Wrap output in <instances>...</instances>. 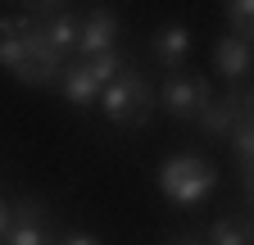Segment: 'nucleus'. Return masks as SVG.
I'll use <instances>...</instances> for the list:
<instances>
[{
  "label": "nucleus",
  "mask_w": 254,
  "mask_h": 245,
  "mask_svg": "<svg viewBox=\"0 0 254 245\" xmlns=\"http://www.w3.org/2000/svg\"><path fill=\"white\" fill-rule=\"evenodd\" d=\"M9 209H14V218H9V232L0 236V245H55L59 241L50 218H46V209L37 200H18Z\"/></svg>",
  "instance_id": "4"
},
{
  "label": "nucleus",
  "mask_w": 254,
  "mask_h": 245,
  "mask_svg": "<svg viewBox=\"0 0 254 245\" xmlns=\"http://www.w3.org/2000/svg\"><path fill=\"white\" fill-rule=\"evenodd\" d=\"M23 5H27V18L37 14V23H41V18H50V14L64 9V0H23Z\"/></svg>",
  "instance_id": "17"
},
{
  "label": "nucleus",
  "mask_w": 254,
  "mask_h": 245,
  "mask_svg": "<svg viewBox=\"0 0 254 245\" xmlns=\"http://www.w3.org/2000/svg\"><path fill=\"white\" fill-rule=\"evenodd\" d=\"M59 91H64V100L77 105V109H86V105L100 100V86H95V77H91L82 64H64V73H59Z\"/></svg>",
  "instance_id": "9"
},
{
  "label": "nucleus",
  "mask_w": 254,
  "mask_h": 245,
  "mask_svg": "<svg viewBox=\"0 0 254 245\" xmlns=\"http://www.w3.org/2000/svg\"><path fill=\"white\" fill-rule=\"evenodd\" d=\"M55 245H100L95 236H86V232H73V236H59Z\"/></svg>",
  "instance_id": "18"
},
{
  "label": "nucleus",
  "mask_w": 254,
  "mask_h": 245,
  "mask_svg": "<svg viewBox=\"0 0 254 245\" xmlns=\"http://www.w3.org/2000/svg\"><path fill=\"white\" fill-rule=\"evenodd\" d=\"M204 100H213L209 77H177V73H168V82H164V91H159V100H154V105H164L173 118L190 122V118L204 109Z\"/></svg>",
  "instance_id": "3"
},
{
  "label": "nucleus",
  "mask_w": 254,
  "mask_h": 245,
  "mask_svg": "<svg viewBox=\"0 0 254 245\" xmlns=\"http://www.w3.org/2000/svg\"><path fill=\"white\" fill-rule=\"evenodd\" d=\"M168 245H204V241H200V236H173Z\"/></svg>",
  "instance_id": "20"
},
{
  "label": "nucleus",
  "mask_w": 254,
  "mask_h": 245,
  "mask_svg": "<svg viewBox=\"0 0 254 245\" xmlns=\"http://www.w3.org/2000/svg\"><path fill=\"white\" fill-rule=\"evenodd\" d=\"M0 68L9 77H18V82H27V86H41L37 68H32V59H27V46H23V14L18 18H0Z\"/></svg>",
  "instance_id": "5"
},
{
  "label": "nucleus",
  "mask_w": 254,
  "mask_h": 245,
  "mask_svg": "<svg viewBox=\"0 0 254 245\" xmlns=\"http://www.w3.org/2000/svg\"><path fill=\"white\" fill-rule=\"evenodd\" d=\"M9 218H14V209H9V200H0V236L9 232Z\"/></svg>",
  "instance_id": "19"
},
{
  "label": "nucleus",
  "mask_w": 254,
  "mask_h": 245,
  "mask_svg": "<svg viewBox=\"0 0 254 245\" xmlns=\"http://www.w3.org/2000/svg\"><path fill=\"white\" fill-rule=\"evenodd\" d=\"M222 100L232 105V114H236V118H254V86H250V77L232 82V91H227Z\"/></svg>",
  "instance_id": "16"
},
{
  "label": "nucleus",
  "mask_w": 254,
  "mask_h": 245,
  "mask_svg": "<svg viewBox=\"0 0 254 245\" xmlns=\"http://www.w3.org/2000/svg\"><path fill=\"white\" fill-rule=\"evenodd\" d=\"M190 122H195V127H200L204 136H227L241 118L232 114V105L222 100V96H213V100H204V109H200L195 118H190Z\"/></svg>",
  "instance_id": "11"
},
{
  "label": "nucleus",
  "mask_w": 254,
  "mask_h": 245,
  "mask_svg": "<svg viewBox=\"0 0 254 245\" xmlns=\"http://www.w3.org/2000/svg\"><path fill=\"white\" fill-rule=\"evenodd\" d=\"M123 64H127V59H123L118 50H105V55H91V59H82V68L95 77V86H109V82L123 73Z\"/></svg>",
  "instance_id": "14"
},
{
  "label": "nucleus",
  "mask_w": 254,
  "mask_h": 245,
  "mask_svg": "<svg viewBox=\"0 0 254 245\" xmlns=\"http://www.w3.org/2000/svg\"><path fill=\"white\" fill-rule=\"evenodd\" d=\"M227 141H232L236 168H254V118H241L236 127L227 132Z\"/></svg>",
  "instance_id": "13"
},
{
  "label": "nucleus",
  "mask_w": 254,
  "mask_h": 245,
  "mask_svg": "<svg viewBox=\"0 0 254 245\" xmlns=\"http://www.w3.org/2000/svg\"><path fill=\"white\" fill-rule=\"evenodd\" d=\"M209 245H254V223L250 213H227V218H218L209 227Z\"/></svg>",
  "instance_id": "10"
},
{
  "label": "nucleus",
  "mask_w": 254,
  "mask_h": 245,
  "mask_svg": "<svg viewBox=\"0 0 254 245\" xmlns=\"http://www.w3.org/2000/svg\"><path fill=\"white\" fill-rule=\"evenodd\" d=\"M150 55L164 73H177V64H186V55H190V32L182 23H164L150 41Z\"/></svg>",
  "instance_id": "7"
},
{
  "label": "nucleus",
  "mask_w": 254,
  "mask_h": 245,
  "mask_svg": "<svg viewBox=\"0 0 254 245\" xmlns=\"http://www.w3.org/2000/svg\"><path fill=\"white\" fill-rule=\"evenodd\" d=\"M95 105H100L109 114V122H118V127H136V122H145L150 109H154V91H150L145 77L123 68L109 86H100V100Z\"/></svg>",
  "instance_id": "2"
},
{
  "label": "nucleus",
  "mask_w": 254,
  "mask_h": 245,
  "mask_svg": "<svg viewBox=\"0 0 254 245\" xmlns=\"http://www.w3.org/2000/svg\"><path fill=\"white\" fill-rule=\"evenodd\" d=\"M37 27H41V37H46L59 55H68V50L77 46V27H82V18H73V14L59 9V14H50V18H41Z\"/></svg>",
  "instance_id": "12"
},
{
  "label": "nucleus",
  "mask_w": 254,
  "mask_h": 245,
  "mask_svg": "<svg viewBox=\"0 0 254 245\" xmlns=\"http://www.w3.org/2000/svg\"><path fill=\"white\" fill-rule=\"evenodd\" d=\"M114 41H118V18H114V9H91L82 18V27H77V46L73 50L82 59H91V55L114 50Z\"/></svg>",
  "instance_id": "6"
},
{
  "label": "nucleus",
  "mask_w": 254,
  "mask_h": 245,
  "mask_svg": "<svg viewBox=\"0 0 254 245\" xmlns=\"http://www.w3.org/2000/svg\"><path fill=\"white\" fill-rule=\"evenodd\" d=\"M227 23H232V37L250 41L254 37V0H227Z\"/></svg>",
  "instance_id": "15"
},
{
  "label": "nucleus",
  "mask_w": 254,
  "mask_h": 245,
  "mask_svg": "<svg viewBox=\"0 0 254 245\" xmlns=\"http://www.w3.org/2000/svg\"><path fill=\"white\" fill-rule=\"evenodd\" d=\"M159 191L177 209H200L218 191V168L204 155H168L159 164Z\"/></svg>",
  "instance_id": "1"
},
{
  "label": "nucleus",
  "mask_w": 254,
  "mask_h": 245,
  "mask_svg": "<svg viewBox=\"0 0 254 245\" xmlns=\"http://www.w3.org/2000/svg\"><path fill=\"white\" fill-rule=\"evenodd\" d=\"M213 64H218V73L227 77V82H241V77H250L254 50H250V41H241V37H218V46H213Z\"/></svg>",
  "instance_id": "8"
}]
</instances>
